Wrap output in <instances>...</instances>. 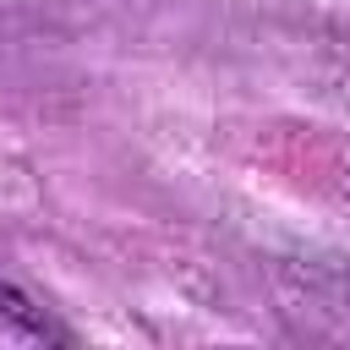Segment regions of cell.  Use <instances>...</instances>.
Returning <instances> with one entry per match:
<instances>
[{
  "mask_svg": "<svg viewBox=\"0 0 350 350\" xmlns=\"http://www.w3.org/2000/svg\"><path fill=\"white\" fill-rule=\"evenodd\" d=\"M0 312H5V317H11V323H22V328H27V334H49V323H44V317H38V312H33V301H27V295H22V290H11V284H5V279H0Z\"/></svg>",
  "mask_w": 350,
  "mask_h": 350,
  "instance_id": "cell-1",
  "label": "cell"
}]
</instances>
